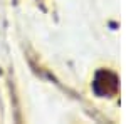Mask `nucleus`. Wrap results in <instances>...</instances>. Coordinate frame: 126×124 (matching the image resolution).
I'll return each mask as SVG.
<instances>
[{
	"label": "nucleus",
	"instance_id": "f257e3e1",
	"mask_svg": "<svg viewBox=\"0 0 126 124\" xmlns=\"http://www.w3.org/2000/svg\"><path fill=\"white\" fill-rule=\"evenodd\" d=\"M93 89L97 96H111L118 91V79L111 72L101 70L97 72L96 79L93 82Z\"/></svg>",
	"mask_w": 126,
	"mask_h": 124
}]
</instances>
